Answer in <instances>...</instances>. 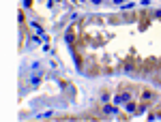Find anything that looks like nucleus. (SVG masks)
<instances>
[{"instance_id":"1","label":"nucleus","mask_w":161,"mask_h":122,"mask_svg":"<svg viewBox=\"0 0 161 122\" xmlns=\"http://www.w3.org/2000/svg\"><path fill=\"white\" fill-rule=\"evenodd\" d=\"M129 99V94H120V96H116V103H123V101H127Z\"/></svg>"},{"instance_id":"2","label":"nucleus","mask_w":161,"mask_h":122,"mask_svg":"<svg viewBox=\"0 0 161 122\" xmlns=\"http://www.w3.org/2000/svg\"><path fill=\"white\" fill-rule=\"evenodd\" d=\"M52 114H54V112H43V114H37V116H39V118H47V116H52Z\"/></svg>"},{"instance_id":"3","label":"nucleus","mask_w":161,"mask_h":122,"mask_svg":"<svg viewBox=\"0 0 161 122\" xmlns=\"http://www.w3.org/2000/svg\"><path fill=\"white\" fill-rule=\"evenodd\" d=\"M105 112H107V114H116V107H110V105H107V107H105Z\"/></svg>"}]
</instances>
